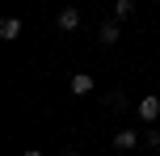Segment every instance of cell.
<instances>
[{
    "label": "cell",
    "mask_w": 160,
    "mask_h": 156,
    "mask_svg": "<svg viewBox=\"0 0 160 156\" xmlns=\"http://www.w3.org/2000/svg\"><path fill=\"white\" fill-rule=\"evenodd\" d=\"M17 34H21V17H4V21H0V38H8V42H13Z\"/></svg>",
    "instance_id": "277c9868"
},
{
    "label": "cell",
    "mask_w": 160,
    "mask_h": 156,
    "mask_svg": "<svg viewBox=\"0 0 160 156\" xmlns=\"http://www.w3.org/2000/svg\"><path fill=\"white\" fill-rule=\"evenodd\" d=\"M139 118H143V123H156L160 118V97L156 93H148V97L139 101Z\"/></svg>",
    "instance_id": "6da1fadb"
},
{
    "label": "cell",
    "mask_w": 160,
    "mask_h": 156,
    "mask_svg": "<svg viewBox=\"0 0 160 156\" xmlns=\"http://www.w3.org/2000/svg\"><path fill=\"white\" fill-rule=\"evenodd\" d=\"M72 93H76V97L93 93V76H88V72H76V76H72Z\"/></svg>",
    "instance_id": "3957f363"
},
{
    "label": "cell",
    "mask_w": 160,
    "mask_h": 156,
    "mask_svg": "<svg viewBox=\"0 0 160 156\" xmlns=\"http://www.w3.org/2000/svg\"><path fill=\"white\" fill-rule=\"evenodd\" d=\"M97 38H101V47H114V42H118V21L110 17V21L101 25V34H97Z\"/></svg>",
    "instance_id": "5b68a950"
},
{
    "label": "cell",
    "mask_w": 160,
    "mask_h": 156,
    "mask_svg": "<svg viewBox=\"0 0 160 156\" xmlns=\"http://www.w3.org/2000/svg\"><path fill=\"white\" fill-rule=\"evenodd\" d=\"M131 13H135V0H114V21H118V25L127 21Z\"/></svg>",
    "instance_id": "52a82bcc"
},
{
    "label": "cell",
    "mask_w": 160,
    "mask_h": 156,
    "mask_svg": "<svg viewBox=\"0 0 160 156\" xmlns=\"http://www.w3.org/2000/svg\"><path fill=\"white\" fill-rule=\"evenodd\" d=\"M21 156H42V148H25V152H21Z\"/></svg>",
    "instance_id": "9c48e42d"
},
{
    "label": "cell",
    "mask_w": 160,
    "mask_h": 156,
    "mask_svg": "<svg viewBox=\"0 0 160 156\" xmlns=\"http://www.w3.org/2000/svg\"><path fill=\"white\" fill-rule=\"evenodd\" d=\"M55 21H59V30H68V34H72L76 25H80V13H76V8H59V17H55Z\"/></svg>",
    "instance_id": "7a4b0ae2"
},
{
    "label": "cell",
    "mask_w": 160,
    "mask_h": 156,
    "mask_svg": "<svg viewBox=\"0 0 160 156\" xmlns=\"http://www.w3.org/2000/svg\"><path fill=\"white\" fill-rule=\"evenodd\" d=\"M63 156H80V152H72V148H68V152H63Z\"/></svg>",
    "instance_id": "30bf717a"
},
{
    "label": "cell",
    "mask_w": 160,
    "mask_h": 156,
    "mask_svg": "<svg viewBox=\"0 0 160 156\" xmlns=\"http://www.w3.org/2000/svg\"><path fill=\"white\" fill-rule=\"evenodd\" d=\"M135 143H139V135H135V131H118V135H114V148H118V152H131Z\"/></svg>",
    "instance_id": "8992f818"
},
{
    "label": "cell",
    "mask_w": 160,
    "mask_h": 156,
    "mask_svg": "<svg viewBox=\"0 0 160 156\" xmlns=\"http://www.w3.org/2000/svg\"><path fill=\"white\" fill-rule=\"evenodd\" d=\"M143 143H148V148H160V131H156V127H152V131L143 135Z\"/></svg>",
    "instance_id": "ba28073f"
}]
</instances>
